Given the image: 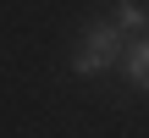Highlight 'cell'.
Instances as JSON below:
<instances>
[{
  "label": "cell",
  "instance_id": "1",
  "mask_svg": "<svg viewBox=\"0 0 149 138\" xmlns=\"http://www.w3.org/2000/svg\"><path fill=\"white\" fill-rule=\"evenodd\" d=\"M122 50H127V39H122L116 22H88L83 39H77V50H72V72L77 77H100V72H111L122 61Z\"/></svg>",
  "mask_w": 149,
  "mask_h": 138
},
{
  "label": "cell",
  "instance_id": "2",
  "mask_svg": "<svg viewBox=\"0 0 149 138\" xmlns=\"http://www.w3.org/2000/svg\"><path fill=\"white\" fill-rule=\"evenodd\" d=\"M122 72H127V83H133L138 94H149V33L127 39V50H122Z\"/></svg>",
  "mask_w": 149,
  "mask_h": 138
},
{
  "label": "cell",
  "instance_id": "3",
  "mask_svg": "<svg viewBox=\"0 0 149 138\" xmlns=\"http://www.w3.org/2000/svg\"><path fill=\"white\" fill-rule=\"evenodd\" d=\"M111 22L122 28V39H138V33H149V6L144 0H116V17Z\"/></svg>",
  "mask_w": 149,
  "mask_h": 138
}]
</instances>
